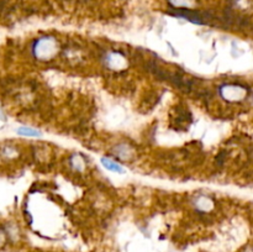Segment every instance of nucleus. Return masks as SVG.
<instances>
[{"mask_svg":"<svg viewBox=\"0 0 253 252\" xmlns=\"http://www.w3.org/2000/svg\"><path fill=\"white\" fill-rule=\"evenodd\" d=\"M2 241H4V237H2V234H1V232H0V246H1Z\"/></svg>","mask_w":253,"mask_h":252,"instance_id":"20e7f679","label":"nucleus"},{"mask_svg":"<svg viewBox=\"0 0 253 252\" xmlns=\"http://www.w3.org/2000/svg\"><path fill=\"white\" fill-rule=\"evenodd\" d=\"M222 94L229 100H240L246 95V90L240 85H226L222 90Z\"/></svg>","mask_w":253,"mask_h":252,"instance_id":"f257e3e1","label":"nucleus"},{"mask_svg":"<svg viewBox=\"0 0 253 252\" xmlns=\"http://www.w3.org/2000/svg\"><path fill=\"white\" fill-rule=\"evenodd\" d=\"M100 161H101V165L104 166V168H105V169H108V170H110V172L119 173V174H123V173L125 172V170H124V168L121 167L119 163L114 162V161L109 160V158L103 157Z\"/></svg>","mask_w":253,"mask_h":252,"instance_id":"f03ea898","label":"nucleus"},{"mask_svg":"<svg viewBox=\"0 0 253 252\" xmlns=\"http://www.w3.org/2000/svg\"><path fill=\"white\" fill-rule=\"evenodd\" d=\"M245 252H253V249H249L247 251H245Z\"/></svg>","mask_w":253,"mask_h":252,"instance_id":"39448f33","label":"nucleus"},{"mask_svg":"<svg viewBox=\"0 0 253 252\" xmlns=\"http://www.w3.org/2000/svg\"><path fill=\"white\" fill-rule=\"evenodd\" d=\"M16 133L20 136H24V137H39V136H41V132L39 130L29 127V126H20L16 130Z\"/></svg>","mask_w":253,"mask_h":252,"instance_id":"7ed1b4c3","label":"nucleus"}]
</instances>
